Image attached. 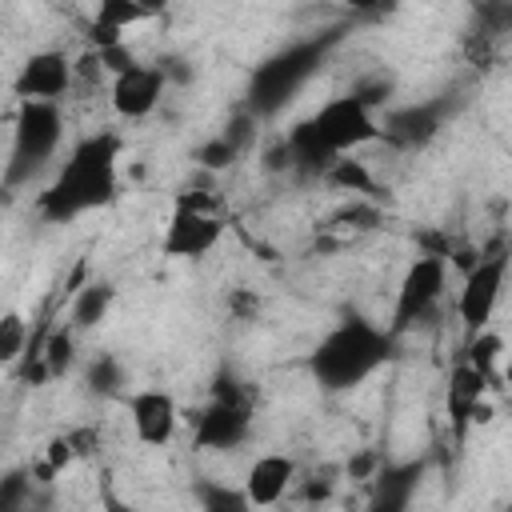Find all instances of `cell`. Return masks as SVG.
Here are the masks:
<instances>
[{
    "instance_id": "obj_1",
    "label": "cell",
    "mask_w": 512,
    "mask_h": 512,
    "mask_svg": "<svg viewBox=\"0 0 512 512\" xmlns=\"http://www.w3.org/2000/svg\"><path fill=\"white\" fill-rule=\"evenodd\" d=\"M120 148V136L108 128L76 140L36 196V212L48 224H72L96 208H108L120 192Z\"/></svg>"
},
{
    "instance_id": "obj_2",
    "label": "cell",
    "mask_w": 512,
    "mask_h": 512,
    "mask_svg": "<svg viewBox=\"0 0 512 512\" xmlns=\"http://www.w3.org/2000/svg\"><path fill=\"white\" fill-rule=\"evenodd\" d=\"M396 336L364 316H348L320 336L308 352V372L324 392H352L372 372H380L392 356Z\"/></svg>"
},
{
    "instance_id": "obj_3",
    "label": "cell",
    "mask_w": 512,
    "mask_h": 512,
    "mask_svg": "<svg viewBox=\"0 0 512 512\" xmlns=\"http://www.w3.org/2000/svg\"><path fill=\"white\" fill-rule=\"evenodd\" d=\"M340 40V32H320V36H308V40H292L288 48H280L276 56H268L256 72H252V84H248V100L244 108L256 116V120H268L276 116L324 64L328 48Z\"/></svg>"
},
{
    "instance_id": "obj_4",
    "label": "cell",
    "mask_w": 512,
    "mask_h": 512,
    "mask_svg": "<svg viewBox=\"0 0 512 512\" xmlns=\"http://www.w3.org/2000/svg\"><path fill=\"white\" fill-rule=\"evenodd\" d=\"M60 144H64V108L20 100L12 116V148L0 172V184L8 192L28 188L44 168H52V160L60 156Z\"/></svg>"
},
{
    "instance_id": "obj_5",
    "label": "cell",
    "mask_w": 512,
    "mask_h": 512,
    "mask_svg": "<svg viewBox=\"0 0 512 512\" xmlns=\"http://www.w3.org/2000/svg\"><path fill=\"white\" fill-rule=\"evenodd\" d=\"M444 288H448V256L444 252H420L396 284V304H392L388 332L404 336L408 328L424 324L436 312V304L444 300Z\"/></svg>"
},
{
    "instance_id": "obj_6",
    "label": "cell",
    "mask_w": 512,
    "mask_h": 512,
    "mask_svg": "<svg viewBox=\"0 0 512 512\" xmlns=\"http://www.w3.org/2000/svg\"><path fill=\"white\" fill-rule=\"evenodd\" d=\"M220 240H224V220L212 208V200L180 192L172 204L168 228L160 236V252L168 260H204Z\"/></svg>"
},
{
    "instance_id": "obj_7",
    "label": "cell",
    "mask_w": 512,
    "mask_h": 512,
    "mask_svg": "<svg viewBox=\"0 0 512 512\" xmlns=\"http://www.w3.org/2000/svg\"><path fill=\"white\" fill-rule=\"evenodd\" d=\"M504 276H508V256L504 252L476 256V264L464 272L460 296H456V316L468 328V336L484 332L488 320L496 316V304L504 296Z\"/></svg>"
},
{
    "instance_id": "obj_8",
    "label": "cell",
    "mask_w": 512,
    "mask_h": 512,
    "mask_svg": "<svg viewBox=\"0 0 512 512\" xmlns=\"http://www.w3.org/2000/svg\"><path fill=\"white\" fill-rule=\"evenodd\" d=\"M76 88V68L72 56L60 48H40L28 52L20 72L12 76V96L20 100H36V104H60L68 92Z\"/></svg>"
},
{
    "instance_id": "obj_9",
    "label": "cell",
    "mask_w": 512,
    "mask_h": 512,
    "mask_svg": "<svg viewBox=\"0 0 512 512\" xmlns=\"http://www.w3.org/2000/svg\"><path fill=\"white\" fill-rule=\"evenodd\" d=\"M164 88H168V76L160 72V64L136 60L128 72L108 80V104H112V112L120 120H144V116L156 112Z\"/></svg>"
},
{
    "instance_id": "obj_10",
    "label": "cell",
    "mask_w": 512,
    "mask_h": 512,
    "mask_svg": "<svg viewBox=\"0 0 512 512\" xmlns=\"http://www.w3.org/2000/svg\"><path fill=\"white\" fill-rule=\"evenodd\" d=\"M124 404H128V420H132V432L140 444H148V448L172 444V436L180 428V404L168 388H136L124 396Z\"/></svg>"
},
{
    "instance_id": "obj_11",
    "label": "cell",
    "mask_w": 512,
    "mask_h": 512,
    "mask_svg": "<svg viewBox=\"0 0 512 512\" xmlns=\"http://www.w3.org/2000/svg\"><path fill=\"white\" fill-rule=\"evenodd\" d=\"M248 432H252L248 400H212L192 424V444L200 452H232L248 440Z\"/></svg>"
},
{
    "instance_id": "obj_12",
    "label": "cell",
    "mask_w": 512,
    "mask_h": 512,
    "mask_svg": "<svg viewBox=\"0 0 512 512\" xmlns=\"http://www.w3.org/2000/svg\"><path fill=\"white\" fill-rule=\"evenodd\" d=\"M424 460H384L376 476L368 480V504L364 512H408L420 484H424Z\"/></svg>"
},
{
    "instance_id": "obj_13",
    "label": "cell",
    "mask_w": 512,
    "mask_h": 512,
    "mask_svg": "<svg viewBox=\"0 0 512 512\" xmlns=\"http://www.w3.org/2000/svg\"><path fill=\"white\" fill-rule=\"evenodd\" d=\"M292 488H296V460L288 452H260L240 480V492L256 512L276 508Z\"/></svg>"
},
{
    "instance_id": "obj_14",
    "label": "cell",
    "mask_w": 512,
    "mask_h": 512,
    "mask_svg": "<svg viewBox=\"0 0 512 512\" xmlns=\"http://www.w3.org/2000/svg\"><path fill=\"white\" fill-rule=\"evenodd\" d=\"M56 484H40L28 464L0 472V512H56Z\"/></svg>"
},
{
    "instance_id": "obj_15",
    "label": "cell",
    "mask_w": 512,
    "mask_h": 512,
    "mask_svg": "<svg viewBox=\"0 0 512 512\" xmlns=\"http://www.w3.org/2000/svg\"><path fill=\"white\" fill-rule=\"evenodd\" d=\"M444 116L440 104H412V108H396L380 120V140H392L400 148H424L436 132H440Z\"/></svg>"
},
{
    "instance_id": "obj_16",
    "label": "cell",
    "mask_w": 512,
    "mask_h": 512,
    "mask_svg": "<svg viewBox=\"0 0 512 512\" xmlns=\"http://www.w3.org/2000/svg\"><path fill=\"white\" fill-rule=\"evenodd\" d=\"M112 304H116V284L112 280H88L84 288L72 292V308H68L64 324L72 332H92V328H100L108 320Z\"/></svg>"
},
{
    "instance_id": "obj_17",
    "label": "cell",
    "mask_w": 512,
    "mask_h": 512,
    "mask_svg": "<svg viewBox=\"0 0 512 512\" xmlns=\"http://www.w3.org/2000/svg\"><path fill=\"white\" fill-rule=\"evenodd\" d=\"M484 392H488V380L472 368V364H456L452 372H448V416H452V424H456V436H464V428L472 424V412H476V404L484 400Z\"/></svg>"
},
{
    "instance_id": "obj_18",
    "label": "cell",
    "mask_w": 512,
    "mask_h": 512,
    "mask_svg": "<svg viewBox=\"0 0 512 512\" xmlns=\"http://www.w3.org/2000/svg\"><path fill=\"white\" fill-rule=\"evenodd\" d=\"M28 356H36V360L48 368V376H64V372L76 364V332H72L68 324H56V328H48V332L32 344Z\"/></svg>"
},
{
    "instance_id": "obj_19",
    "label": "cell",
    "mask_w": 512,
    "mask_h": 512,
    "mask_svg": "<svg viewBox=\"0 0 512 512\" xmlns=\"http://www.w3.org/2000/svg\"><path fill=\"white\" fill-rule=\"evenodd\" d=\"M84 388L92 396H128V368L120 356L112 352H96L88 364H84Z\"/></svg>"
},
{
    "instance_id": "obj_20",
    "label": "cell",
    "mask_w": 512,
    "mask_h": 512,
    "mask_svg": "<svg viewBox=\"0 0 512 512\" xmlns=\"http://www.w3.org/2000/svg\"><path fill=\"white\" fill-rule=\"evenodd\" d=\"M192 496H196L200 512H256L248 504V496L240 492V484H224V480H212V476L196 480Z\"/></svg>"
},
{
    "instance_id": "obj_21",
    "label": "cell",
    "mask_w": 512,
    "mask_h": 512,
    "mask_svg": "<svg viewBox=\"0 0 512 512\" xmlns=\"http://www.w3.org/2000/svg\"><path fill=\"white\" fill-rule=\"evenodd\" d=\"M28 356V320L20 312H4L0 316V368L16 364Z\"/></svg>"
},
{
    "instance_id": "obj_22",
    "label": "cell",
    "mask_w": 512,
    "mask_h": 512,
    "mask_svg": "<svg viewBox=\"0 0 512 512\" xmlns=\"http://www.w3.org/2000/svg\"><path fill=\"white\" fill-rule=\"evenodd\" d=\"M500 352H504V340L496 336V332H476L472 340H468V352H464V364H472L484 380H492L496 376V364H500Z\"/></svg>"
},
{
    "instance_id": "obj_23",
    "label": "cell",
    "mask_w": 512,
    "mask_h": 512,
    "mask_svg": "<svg viewBox=\"0 0 512 512\" xmlns=\"http://www.w3.org/2000/svg\"><path fill=\"white\" fill-rule=\"evenodd\" d=\"M324 180L336 184V188H344V192H372V172H368V164L356 160V156L332 160L328 172H324Z\"/></svg>"
},
{
    "instance_id": "obj_24",
    "label": "cell",
    "mask_w": 512,
    "mask_h": 512,
    "mask_svg": "<svg viewBox=\"0 0 512 512\" xmlns=\"http://www.w3.org/2000/svg\"><path fill=\"white\" fill-rule=\"evenodd\" d=\"M256 124H260V120H256L248 108H236V116H232V120L224 124V132H216V136H220L224 144H232V148L244 156V152L256 144Z\"/></svg>"
},
{
    "instance_id": "obj_25",
    "label": "cell",
    "mask_w": 512,
    "mask_h": 512,
    "mask_svg": "<svg viewBox=\"0 0 512 512\" xmlns=\"http://www.w3.org/2000/svg\"><path fill=\"white\" fill-rule=\"evenodd\" d=\"M196 160H200L204 168H212V172H220V168H232V164L240 160V152H236L232 144H224L220 136H212L208 144H200V152H196Z\"/></svg>"
},
{
    "instance_id": "obj_26",
    "label": "cell",
    "mask_w": 512,
    "mask_h": 512,
    "mask_svg": "<svg viewBox=\"0 0 512 512\" xmlns=\"http://www.w3.org/2000/svg\"><path fill=\"white\" fill-rule=\"evenodd\" d=\"M72 460H76V448H72L68 432H64V436H52V440H48V448H44V464H48V468L60 476V472H64Z\"/></svg>"
},
{
    "instance_id": "obj_27",
    "label": "cell",
    "mask_w": 512,
    "mask_h": 512,
    "mask_svg": "<svg viewBox=\"0 0 512 512\" xmlns=\"http://www.w3.org/2000/svg\"><path fill=\"white\" fill-rule=\"evenodd\" d=\"M380 464H384V456H380V452H360V456H352V460H348V476H352V480H372Z\"/></svg>"
},
{
    "instance_id": "obj_28",
    "label": "cell",
    "mask_w": 512,
    "mask_h": 512,
    "mask_svg": "<svg viewBox=\"0 0 512 512\" xmlns=\"http://www.w3.org/2000/svg\"><path fill=\"white\" fill-rule=\"evenodd\" d=\"M100 504H104V512H148V508H136V504L120 500L112 488H104V492H100Z\"/></svg>"
},
{
    "instance_id": "obj_29",
    "label": "cell",
    "mask_w": 512,
    "mask_h": 512,
    "mask_svg": "<svg viewBox=\"0 0 512 512\" xmlns=\"http://www.w3.org/2000/svg\"><path fill=\"white\" fill-rule=\"evenodd\" d=\"M328 496H332V480H320V476H316L312 484H304V500H308V504L328 500Z\"/></svg>"
}]
</instances>
